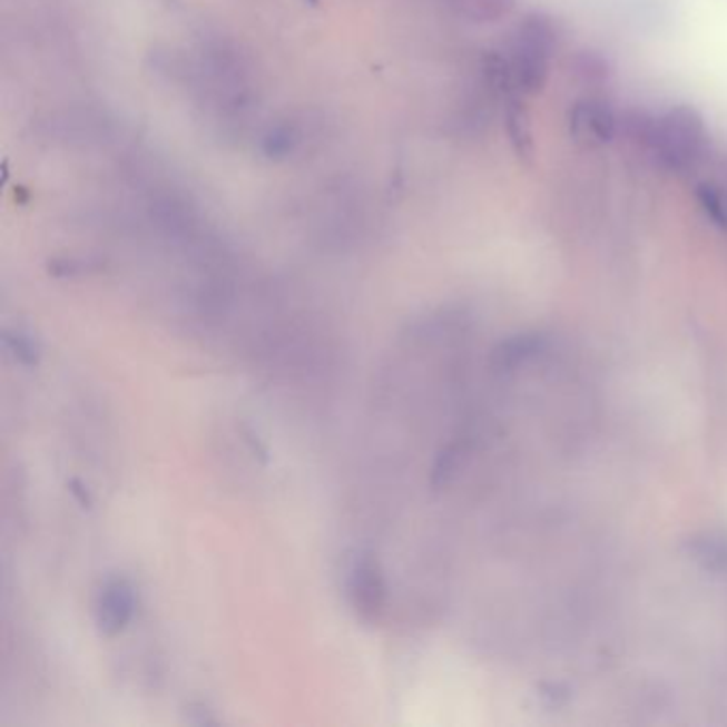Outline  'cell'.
I'll return each instance as SVG.
<instances>
[{
  "label": "cell",
  "mask_w": 727,
  "mask_h": 727,
  "mask_svg": "<svg viewBox=\"0 0 727 727\" xmlns=\"http://www.w3.org/2000/svg\"><path fill=\"white\" fill-rule=\"evenodd\" d=\"M623 125L631 139L649 146L666 165L678 171L700 165L708 150L703 116L687 105L672 107L655 120L629 114Z\"/></svg>",
  "instance_id": "cell-1"
},
{
  "label": "cell",
  "mask_w": 727,
  "mask_h": 727,
  "mask_svg": "<svg viewBox=\"0 0 727 727\" xmlns=\"http://www.w3.org/2000/svg\"><path fill=\"white\" fill-rule=\"evenodd\" d=\"M554 50V28L549 18L529 16L523 24L517 26L505 60L510 65L514 86L525 92L536 95L549 77L551 56Z\"/></svg>",
  "instance_id": "cell-2"
},
{
  "label": "cell",
  "mask_w": 727,
  "mask_h": 727,
  "mask_svg": "<svg viewBox=\"0 0 727 727\" xmlns=\"http://www.w3.org/2000/svg\"><path fill=\"white\" fill-rule=\"evenodd\" d=\"M346 596L358 621L372 626L386 606V578L374 551L361 549L346 568Z\"/></svg>",
  "instance_id": "cell-3"
},
{
  "label": "cell",
  "mask_w": 727,
  "mask_h": 727,
  "mask_svg": "<svg viewBox=\"0 0 727 727\" xmlns=\"http://www.w3.org/2000/svg\"><path fill=\"white\" fill-rule=\"evenodd\" d=\"M137 589L126 577L107 578L97 593L95 619L102 636L114 638L122 633L137 612Z\"/></svg>",
  "instance_id": "cell-4"
},
{
  "label": "cell",
  "mask_w": 727,
  "mask_h": 727,
  "mask_svg": "<svg viewBox=\"0 0 727 727\" xmlns=\"http://www.w3.org/2000/svg\"><path fill=\"white\" fill-rule=\"evenodd\" d=\"M617 128L612 107L598 97H587L572 109V130L578 141H610Z\"/></svg>",
  "instance_id": "cell-5"
},
{
  "label": "cell",
  "mask_w": 727,
  "mask_h": 727,
  "mask_svg": "<svg viewBox=\"0 0 727 727\" xmlns=\"http://www.w3.org/2000/svg\"><path fill=\"white\" fill-rule=\"evenodd\" d=\"M2 346L7 354L22 367H37L41 363V342L24 328H7L2 331Z\"/></svg>",
  "instance_id": "cell-6"
},
{
  "label": "cell",
  "mask_w": 727,
  "mask_h": 727,
  "mask_svg": "<svg viewBox=\"0 0 727 727\" xmlns=\"http://www.w3.org/2000/svg\"><path fill=\"white\" fill-rule=\"evenodd\" d=\"M505 126H508V137L512 141L514 151L523 158H531L536 146H533V135H531V122H529L525 107L521 102L514 101L508 107Z\"/></svg>",
  "instance_id": "cell-7"
},
{
  "label": "cell",
  "mask_w": 727,
  "mask_h": 727,
  "mask_svg": "<svg viewBox=\"0 0 727 727\" xmlns=\"http://www.w3.org/2000/svg\"><path fill=\"white\" fill-rule=\"evenodd\" d=\"M67 489H69V493L76 498V502L83 508V510H90L92 508V503H95V500H92V495H90V491H88V487L79 480V478H71V480H67Z\"/></svg>",
  "instance_id": "cell-8"
},
{
  "label": "cell",
  "mask_w": 727,
  "mask_h": 727,
  "mask_svg": "<svg viewBox=\"0 0 727 727\" xmlns=\"http://www.w3.org/2000/svg\"><path fill=\"white\" fill-rule=\"evenodd\" d=\"M244 440H246V444L250 446L252 452H254V456H258L261 461H267V446H265V444H261L258 435H254V431H252V429H244Z\"/></svg>",
  "instance_id": "cell-9"
}]
</instances>
